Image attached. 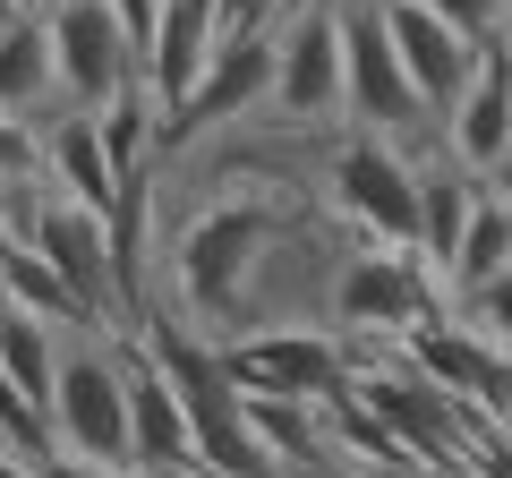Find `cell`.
Returning a JSON list of instances; mask_svg holds the SVG:
<instances>
[{
    "label": "cell",
    "mask_w": 512,
    "mask_h": 478,
    "mask_svg": "<svg viewBox=\"0 0 512 478\" xmlns=\"http://www.w3.org/2000/svg\"><path fill=\"white\" fill-rule=\"evenodd\" d=\"M43 419H52V453L128 470V333L120 325L60 333V368H52V393H43Z\"/></svg>",
    "instance_id": "1"
},
{
    "label": "cell",
    "mask_w": 512,
    "mask_h": 478,
    "mask_svg": "<svg viewBox=\"0 0 512 478\" xmlns=\"http://www.w3.org/2000/svg\"><path fill=\"white\" fill-rule=\"evenodd\" d=\"M444 308V282L427 274L419 248H384V239H359V248H342V265H333V308L325 325L359 333V350H384L402 342L419 316Z\"/></svg>",
    "instance_id": "2"
},
{
    "label": "cell",
    "mask_w": 512,
    "mask_h": 478,
    "mask_svg": "<svg viewBox=\"0 0 512 478\" xmlns=\"http://www.w3.org/2000/svg\"><path fill=\"white\" fill-rule=\"evenodd\" d=\"M342 120L393 137V146H410V154L436 146V111L419 103L402 52H393V35H384V18H376V0H342Z\"/></svg>",
    "instance_id": "3"
},
{
    "label": "cell",
    "mask_w": 512,
    "mask_h": 478,
    "mask_svg": "<svg viewBox=\"0 0 512 478\" xmlns=\"http://www.w3.org/2000/svg\"><path fill=\"white\" fill-rule=\"evenodd\" d=\"M282 129H325L342 120V0H291L274 18V94Z\"/></svg>",
    "instance_id": "4"
},
{
    "label": "cell",
    "mask_w": 512,
    "mask_h": 478,
    "mask_svg": "<svg viewBox=\"0 0 512 478\" xmlns=\"http://www.w3.org/2000/svg\"><path fill=\"white\" fill-rule=\"evenodd\" d=\"M333 205L359 239L384 248H419V154L393 146L376 129H350V146H333Z\"/></svg>",
    "instance_id": "5"
},
{
    "label": "cell",
    "mask_w": 512,
    "mask_h": 478,
    "mask_svg": "<svg viewBox=\"0 0 512 478\" xmlns=\"http://www.w3.org/2000/svg\"><path fill=\"white\" fill-rule=\"evenodd\" d=\"M222 368L239 393H274V402H333L350 385V350H333L325 325H248L222 342Z\"/></svg>",
    "instance_id": "6"
},
{
    "label": "cell",
    "mask_w": 512,
    "mask_h": 478,
    "mask_svg": "<svg viewBox=\"0 0 512 478\" xmlns=\"http://www.w3.org/2000/svg\"><path fill=\"white\" fill-rule=\"evenodd\" d=\"M18 239L52 265L60 282H69V299L94 316V325H120V333H128V316H120V274H111V214H94V205H77V197H43L35 214H26Z\"/></svg>",
    "instance_id": "7"
},
{
    "label": "cell",
    "mask_w": 512,
    "mask_h": 478,
    "mask_svg": "<svg viewBox=\"0 0 512 478\" xmlns=\"http://www.w3.org/2000/svg\"><path fill=\"white\" fill-rule=\"evenodd\" d=\"M43 26H52V69H60V103L69 111H94L128 77H146L128 26L111 18V0H43Z\"/></svg>",
    "instance_id": "8"
},
{
    "label": "cell",
    "mask_w": 512,
    "mask_h": 478,
    "mask_svg": "<svg viewBox=\"0 0 512 478\" xmlns=\"http://www.w3.org/2000/svg\"><path fill=\"white\" fill-rule=\"evenodd\" d=\"M376 18H384V35H393V52H402L419 103L444 120V111H453V94L470 86V69H478V35H461L453 18H436L427 0H376Z\"/></svg>",
    "instance_id": "9"
},
{
    "label": "cell",
    "mask_w": 512,
    "mask_h": 478,
    "mask_svg": "<svg viewBox=\"0 0 512 478\" xmlns=\"http://www.w3.org/2000/svg\"><path fill=\"white\" fill-rule=\"evenodd\" d=\"M436 146L461 154L470 171H487L495 154L512 146V35L478 43V69H470V86L453 94V111L436 120Z\"/></svg>",
    "instance_id": "10"
},
{
    "label": "cell",
    "mask_w": 512,
    "mask_h": 478,
    "mask_svg": "<svg viewBox=\"0 0 512 478\" xmlns=\"http://www.w3.org/2000/svg\"><path fill=\"white\" fill-rule=\"evenodd\" d=\"M128 470H137V478H180V470H197L180 393L154 376V359L137 350V333H128Z\"/></svg>",
    "instance_id": "11"
},
{
    "label": "cell",
    "mask_w": 512,
    "mask_h": 478,
    "mask_svg": "<svg viewBox=\"0 0 512 478\" xmlns=\"http://www.w3.org/2000/svg\"><path fill=\"white\" fill-rule=\"evenodd\" d=\"M214 43H222V9H214V0H154L146 94H154V111H163V120L188 103V86H197V69L214 60Z\"/></svg>",
    "instance_id": "12"
},
{
    "label": "cell",
    "mask_w": 512,
    "mask_h": 478,
    "mask_svg": "<svg viewBox=\"0 0 512 478\" xmlns=\"http://www.w3.org/2000/svg\"><path fill=\"white\" fill-rule=\"evenodd\" d=\"M60 103V69H52V26H43V0L18 26H0V120H52Z\"/></svg>",
    "instance_id": "13"
},
{
    "label": "cell",
    "mask_w": 512,
    "mask_h": 478,
    "mask_svg": "<svg viewBox=\"0 0 512 478\" xmlns=\"http://www.w3.org/2000/svg\"><path fill=\"white\" fill-rule=\"evenodd\" d=\"M43 180H52V197H77V205H94L103 214L111 205V154H103V137H94V111H52L43 120Z\"/></svg>",
    "instance_id": "14"
},
{
    "label": "cell",
    "mask_w": 512,
    "mask_h": 478,
    "mask_svg": "<svg viewBox=\"0 0 512 478\" xmlns=\"http://www.w3.org/2000/svg\"><path fill=\"white\" fill-rule=\"evenodd\" d=\"M504 265H512V205L478 180V205H470V222H461L453 257H444V299L470 291V282H487V274H504Z\"/></svg>",
    "instance_id": "15"
},
{
    "label": "cell",
    "mask_w": 512,
    "mask_h": 478,
    "mask_svg": "<svg viewBox=\"0 0 512 478\" xmlns=\"http://www.w3.org/2000/svg\"><path fill=\"white\" fill-rule=\"evenodd\" d=\"M60 333H69V325H52V316H35V308H9V299H0V368H9V385H18L26 402H43V393H52Z\"/></svg>",
    "instance_id": "16"
},
{
    "label": "cell",
    "mask_w": 512,
    "mask_h": 478,
    "mask_svg": "<svg viewBox=\"0 0 512 478\" xmlns=\"http://www.w3.org/2000/svg\"><path fill=\"white\" fill-rule=\"evenodd\" d=\"M444 308H453L470 333H487L495 350H512V265H504V274H487V282H470V291H453Z\"/></svg>",
    "instance_id": "17"
},
{
    "label": "cell",
    "mask_w": 512,
    "mask_h": 478,
    "mask_svg": "<svg viewBox=\"0 0 512 478\" xmlns=\"http://www.w3.org/2000/svg\"><path fill=\"white\" fill-rule=\"evenodd\" d=\"M427 9H436V18H453L461 35H478V43L504 35V9H495V0H427Z\"/></svg>",
    "instance_id": "18"
},
{
    "label": "cell",
    "mask_w": 512,
    "mask_h": 478,
    "mask_svg": "<svg viewBox=\"0 0 512 478\" xmlns=\"http://www.w3.org/2000/svg\"><path fill=\"white\" fill-rule=\"evenodd\" d=\"M214 9H222V35H265L291 0H214Z\"/></svg>",
    "instance_id": "19"
},
{
    "label": "cell",
    "mask_w": 512,
    "mask_h": 478,
    "mask_svg": "<svg viewBox=\"0 0 512 478\" xmlns=\"http://www.w3.org/2000/svg\"><path fill=\"white\" fill-rule=\"evenodd\" d=\"M43 478H137V470H111V461H77V453H52Z\"/></svg>",
    "instance_id": "20"
},
{
    "label": "cell",
    "mask_w": 512,
    "mask_h": 478,
    "mask_svg": "<svg viewBox=\"0 0 512 478\" xmlns=\"http://www.w3.org/2000/svg\"><path fill=\"white\" fill-rule=\"evenodd\" d=\"M478 180H487V188H495V197H504V205H512V146H504V154H495V163H487V171H478Z\"/></svg>",
    "instance_id": "21"
},
{
    "label": "cell",
    "mask_w": 512,
    "mask_h": 478,
    "mask_svg": "<svg viewBox=\"0 0 512 478\" xmlns=\"http://www.w3.org/2000/svg\"><path fill=\"white\" fill-rule=\"evenodd\" d=\"M0 478H43V461H26L18 444H0Z\"/></svg>",
    "instance_id": "22"
},
{
    "label": "cell",
    "mask_w": 512,
    "mask_h": 478,
    "mask_svg": "<svg viewBox=\"0 0 512 478\" xmlns=\"http://www.w3.org/2000/svg\"><path fill=\"white\" fill-rule=\"evenodd\" d=\"M26 9H35V0H0V26H18V18H26Z\"/></svg>",
    "instance_id": "23"
},
{
    "label": "cell",
    "mask_w": 512,
    "mask_h": 478,
    "mask_svg": "<svg viewBox=\"0 0 512 478\" xmlns=\"http://www.w3.org/2000/svg\"><path fill=\"white\" fill-rule=\"evenodd\" d=\"M495 9H504V35H512V0H495Z\"/></svg>",
    "instance_id": "24"
},
{
    "label": "cell",
    "mask_w": 512,
    "mask_h": 478,
    "mask_svg": "<svg viewBox=\"0 0 512 478\" xmlns=\"http://www.w3.org/2000/svg\"><path fill=\"white\" fill-rule=\"evenodd\" d=\"M180 478H214V470H180Z\"/></svg>",
    "instance_id": "25"
}]
</instances>
